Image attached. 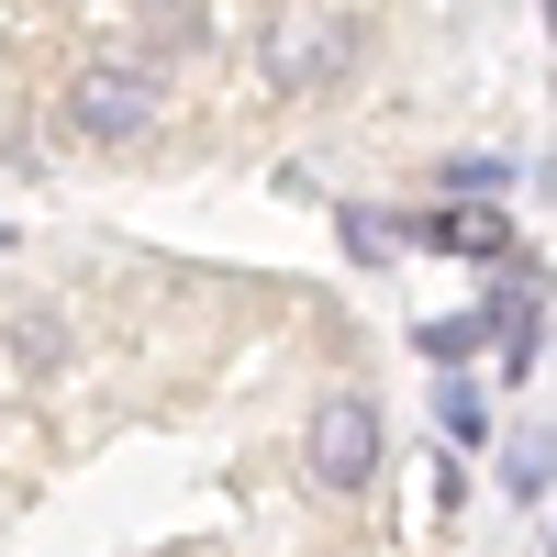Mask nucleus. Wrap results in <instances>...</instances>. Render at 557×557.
Masks as SVG:
<instances>
[{
	"label": "nucleus",
	"instance_id": "nucleus-10",
	"mask_svg": "<svg viewBox=\"0 0 557 557\" xmlns=\"http://www.w3.org/2000/svg\"><path fill=\"white\" fill-rule=\"evenodd\" d=\"M502 480H513V502H546V457H535V446H513V457H502Z\"/></svg>",
	"mask_w": 557,
	"mask_h": 557
},
{
	"label": "nucleus",
	"instance_id": "nucleus-5",
	"mask_svg": "<svg viewBox=\"0 0 557 557\" xmlns=\"http://www.w3.org/2000/svg\"><path fill=\"white\" fill-rule=\"evenodd\" d=\"M480 335H502V368L524 380V368H535V335H546V323H535V278H513V290L491 301V323H480Z\"/></svg>",
	"mask_w": 557,
	"mask_h": 557
},
{
	"label": "nucleus",
	"instance_id": "nucleus-3",
	"mask_svg": "<svg viewBox=\"0 0 557 557\" xmlns=\"http://www.w3.org/2000/svg\"><path fill=\"white\" fill-rule=\"evenodd\" d=\"M368 469H380V412H368L357 391H335L312 412V480L323 491H368Z\"/></svg>",
	"mask_w": 557,
	"mask_h": 557
},
{
	"label": "nucleus",
	"instance_id": "nucleus-7",
	"mask_svg": "<svg viewBox=\"0 0 557 557\" xmlns=\"http://www.w3.org/2000/svg\"><path fill=\"white\" fill-rule=\"evenodd\" d=\"M12 346H23V368H57V357H67V335H57L45 312H23V323H12Z\"/></svg>",
	"mask_w": 557,
	"mask_h": 557
},
{
	"label": "nucleus",
	"instance_id": "nucleus-1",
	"mask_svg": "<svg viewBox=\"0 0 557 557\" xmlns=\"http://www.w3.org/2000/svg\"><path fill=\"white\" fill-rule=\"evenodd\" d=\"M157 123V67H78L57 89V134L67 146H134Z\"/></svg>",
	"mask_w": 557,
	"mask_h": 557
},
{
	"label": "nucleus",
	"instance_id": "nucleus-2",
	"mask_svg": "<svg viewBox=\"0 0 557 557\" xmlns=\"http://www.w3.org/2000/svg\"><path fill=\"white\" fill-rule=\"evenodd\" d=\"M357 57V34L335 0H278V23H268V89H335Z\"/></svg>",
	"mask_w": 557,
	"mask_h": 557
},
{
	"label": "nucleus",
	"instance_id": "nucleus-8",
	"mask_svg": "<svg viewBox=\"0 0 557 557\" xmlns=\"http://www.w3.org/2000/svg\"><path fill=\"white\" fill-rule=\"evenodd\" d=\"M502 178H513V168H491V157H457V168H446V190H457V201H491Z\"/></svg>",
	"mask_w": 557,
	"mask_h": 557
},
{
	"label": "nucleus",
	"instance_id": "nucleus-9",
	"mask_svg": "<svg viewBox=\"0 0 557 557\" xmlns=\"http://www.w3.org/2000/svg\"><path fill=\"white\" fill-rule=\"evenodd\" d=\"M435 412H446V435H457V446H480V391H469V380H446Z\"/></svg>",
	"mask_w": 557,
	"mask_h": 557
},
{
	"label": "nucleus",
	"instance_id": "nucleus-11",
	"mask_svg": "<svg viewBox=\"0 0 557 557\" xmlns=\"http://www.w3.org/2000/svg\"><path fill=\"white\" fill-rule=\"evenodd\" d=\"M346 246H357L368 268H380V257H391V223H380V212H346Z\"/></svg>",
	"mask_w": 557,
	"mask_h": 557
},
{
	"label": "nucleus",
	"instance_id": "nucleus-4",
	"mask_svg": "<svg viewBox=\"0 0 557 557\" xmlns=\"http://www.w3.org/2000/svg\"><path fill=\"white\" fill-rule=\"evenodd\" d=\"M424 246H446V257H513V223H502L491 201H446V212H424L412 223Z\"/></svg>",
	"mask_w": 557,
	"mask_h": 557
},
{
	"label": "nucleus",
	"instance_id": "nucleus-6",
	"mask_svg": "<svg viewBox=\"0 0 557 557\" xmlns=\"http://www.w3.org/2000/svg\"><path fill=\"white\" fill-rule=\"evenodd\" d=\"M469 346H480V323H469V312H446V323H424V357H435V368H457Z\"/></svg>",
	"mask_w": 557,
	"mask_h": 557
}]
</instances>
